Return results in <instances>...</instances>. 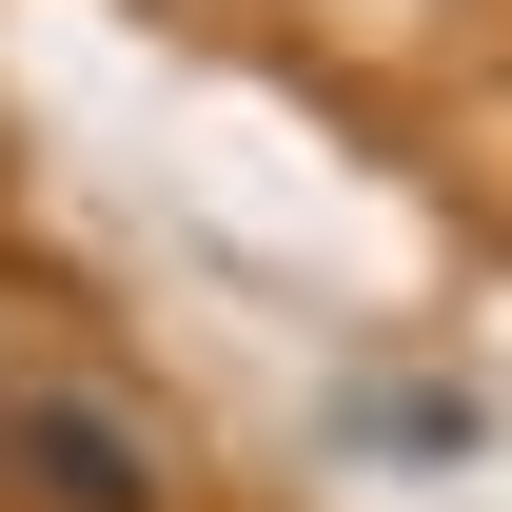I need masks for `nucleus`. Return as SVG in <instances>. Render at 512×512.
I'll list each match as a JSON object with an SVG mask.
<instances>
[{"label": "nucleus", "instance_id": "obj_1", "mask_svg": "<svg viewBox=\"0 0 512 512\" xmlns=\"http://www.w3.org/2000/svg\"><path fill=\"white\" fill-rule=\"evenodd\" d=\"M0 493L20 512H178V453H158V414H119V394H0Z\"/></svg>", "mask_w": 512, "mask_h": 512}]
</instances>
